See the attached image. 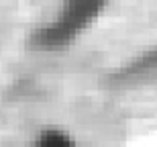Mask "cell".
Wrapping results in <instances>:
<instances>
[{"mask_svg": "<svg viewBox=\"0 0 157 147\" xmlns=\"http://www.w3.org/2000/svg\"><path fill=\"white\" fill-rule=\"evenodd\" d=\"M106 6L108 0H59L57 10L33 29L29 45L47 53L67 49L98 21Z\"/></svg>", "mask_w": 157, "mask_h": 147, "instance_id": "obj_1", "label": "cell"}, {"mask_svg": "<svg viewBox=\"0 0 157 147\" xmlns=\"http://www.w3.org/2000/svg\"><path fill=\"white\" fill-rule=\"evenodd\" d=\"M29 147H78V143L71 137L70 131L55 127V125H49V127H43L33 137Z\"/></svg>", "mask_w": 157, "mask_h": 147, "instance_id": "obj_2", "label": "cell"}, {"mask_svg": "<svg viewBox=\"0 0 157 147\" xmlns=\"http://www.w3.org/2000/svg\"><path fill=\"white\" fill-rule=\"evenodd\" d=\"M27 2H39V0H27Z\"/></svg>", "mask_w": 157, "mask_h": 147, "instance_id": "obj_3", "label": "cell"}]
</instances>
